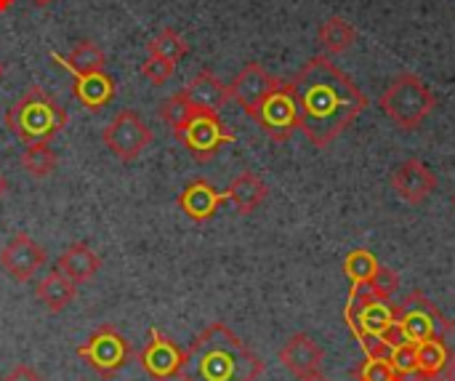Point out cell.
<instances>
[{"label":"cell","instance_id":"28","mask_svg":"<svg viewBox=\"0 0 455 381\" xmlns=\"http://www.w3.org/2000/svg\"><path fill=\"white\" fill-rule=\"evenodd\" d=\"M195 109H197V107L187 99V93L179 91V93H173L171 99H165V101L160 104V118H163V123L176 134V131L192 118Z\"/></svg>","mask_w":455,"mask_h":381},{"label":"cell","instance_id":"5","mask_svg":"<svg viewBox=\"0 0 455 381\" xmlns=\"http://www.w3.org/2000/svg\"><path fill=\"white\" fill-rule=\"evenodd\" d=\"M251 118L259 123V128L272 142H288L301 128L299 101H296V93H293L291 80H280L275 85V91L259 104V109Z\"/></svg>","mask_w":455,"mask_h":381},{"label":"cell","instance_id":"22","mask_svg":"<svg viewBox=\"0 0 455 381\" xmlns=\"http://www.w3.org/2000/svg\"><path fill=\"white\" fill-rule=\"evenodd\" d=\"M53 59H56L64 69L80 72V75H91V72H104V69H107V53H104L93 40H80V43L69 51L67 59L59 56V53H53Z\"/></svg>","mask_w":455,"mask_h":381},{"label":"cell","instance_id":"7","mask_svg":"<svg viewBox=\"0 0 455 381\" xmlns=\"http://www.w3.org/2000/svg\"><path fill=\"white\" fill-rule=\"evenodd\" d=\"M397 323L411 345H421L429 339L445 342V334L451 331V320L421 291L408 294L403 304H397Z\"/></svg>","mask_w":455,"mask_h":381},{"label":"cell","instance_id":"10","mask_svg":"<svg viewBox=\"0 0 455 381\" xmlns=\"http://www.w3.org/2000/svg\"><path fill=\"white\" fill-rule=\"evenodd\" d=\"M152 139L155 136H152L149 126L141 120V115L136 109H120L101 134V142L107 144V150L115 158H120L123 163L136 160L152 144Z\"/></svg>","mask_w":455,"mask_h":381},{"label":"cell","instance_id":"12","mask_svg":"<svg viewBox=\"0 0 455 381\" xmlns=\"http://www.w3.org/2000/svg\"><path fill=\"white\" fill-rule=\"evenodd\" d=\"M45 259H48L45 248L37 240H32L27 232H16L8 240V246L0 251V264L16 283H27L45 264Z\"/></svg>","mask_w":455,"mask_h":381},{"label":"cell","instance_id":"31","mask_svg":"<svg viewBox=\"0 0 455 381\" xmlns=\"http://www.w3.org/2000/svg\"><path fill=\"white\" fill-rule=\"evenodd\" d=\"M389 363H392V369L397 371V374H411V371H419V355H416V345H411V342H405V345H397L392 353H389V358H387Z\"/></svg>","mask_w":455,"mask_h":381},{"label":"cell","instance_id":"42","mask_svg":"<svg viewBox=\"0 0 455 381\" xmlns=\"http://www.w3.org/2000/svg\"><path fill=\"white\" fill-rule=\"evenodd\" d=\"M453 208H455V195H453Z\"/></svg>","mask_w":455,"mask_h":381},{"label":"cell","instance_id":"4","mask_svg":"<svg viewBox=\"0 0 455 381\" xmlns=\"http://www.w3.org/2000/svg\"><path fill=\"white\" fill-rule=\"evenodd\" d=\"M384 115L403 131H416L421 128V123L435 112L437 107V96L435 91L413 72H403L397 75L387 91L379 99Z\"/></svg>","mask_w":455,"mask_h":381},{"label":"cell","instance_id":"29","mask_svg":"<svg viewBox=\"0 0 455 381\" xmlns=\"http://www.w3.org/2000/svg\"><path fill=\"white\" fill-rule=\"evenodd\" d=\"M173 72H176V64L168 61V59H163V56H155V53H149V56L144 59V64H141V75H144L147 80H152L155 85L168 83V80L173 77Z\"/></svg>","mask_w":455,"mask_h":381},{"label":"cell","instance_id":"20","mask_svg":"<svg viewBox=\"0 0 455 381\" xmlns=\"http://www.w3.org/2000/svg\"><path fill=\"white\" fill-rule=\"evenodd\" d=\"M267 195H269L267 182L253 171H243L227 190V200H232L237 214H243V216L253 214L267 200Z\"/></svg>","mask_w":455,"mask_h":381},{"label":"cell","instance_id":"27","mask_svg":"<svg viewBox=\"0 0 455 381\" xmlns=\"http://www.w3.org/2000/svg\"><path fill=\"white\" fill-rule=\"evenodd\" d=\"M147 53L163 56V59H168V61L176 64V61L187 53V43H184V37H181L176 29L165 27V29H160V32L147 43Z\"/></svg>","mask_w":455,"mask_h":381},{"label":"cell","instance_id":"6","mask_svg":"<svg viewBox=\"0 0 455 381\" xmlns=\"http://www.w3.org/2000/svg\"><path fill=\"white\" fill-rule=\"evenodd\" d=\"M173 136L187 147V152L197 163L213 160L224 144H232L235 142V136L221 123L219 112H211V109H195L192 118Z\"/></svg>","mask_w":455,"mask_h":381},{"label":"cell","instance_id":"19","mask_svg":"<svg viewBox=\"0 0 455 381\" xmlns=\"http://www.w3.org/2000/svg\"><path fill=\"white\" fill-rule=\"evenodd\" d=\"M56 270L77 286V283H88L96 278V272L101 270V259L91 246L75 243L56 259Z\"/></svg>","mask_w":455,"mask_h":381},{"label":"cell","instance_id":"11","mask_svg":"<svg viewBox=\"0 0 455 381\" xmlns=\"http://www.w3.org/2000/svg\"><path fill=\"white\" fill-rule=\"evenodd\" d=\"M139 366L152 381L176 379L184 366V350L171 336L152 328L144 350L139 353Z\"/></svg>","mask_w":455,"mask_h":381},{"label":"cell","instance_id":"23","mask_svg":"<svg viewBox=\"0 0 455 381\" xmlns=\"http://www.w3.org/2000/svg\"><path fill=\"white\" fill-rule=\"evenodd\" d=\"M357 40V29L344 16H331L317 29V43L325 53H344Z\"/></svg>","mask_w":455,"mask_h":381},{"label":"cell","instance_id":"40","mask_svg":"<svg viewBox=\"0 0 455 381\" xmlns=\"http://www.w3.org/2000/svg\"><path fill=\"white\" fill-rule=\"evenodd\" d=\"M3 72H5V67H3V61H0V77H3Z\"/></svg>","mask_w":455,"mask_h":381},{"label":"cell","instance_id":"8","mask_svg":"<svg viewBox=\"0 0 455 381\" xmlns=\"http://www.w3.org/2000/svg\"><path fill=\"white\" fill-rule=\"evenodd\" d=\"M395 320H397V304H392V299H381L379 294H373L371 286L352 288L349 307H347V323L360 339L381 336Z\"/></svg>","mask_w":455,"mask_h":381},{"label":"cell","instance_id":"2","mask_svg":"<svg viewBox=\"0 0 455 381\" xmlns=\"http://www.w3.org/2000/svg\"><path fill=\"white\" fill-rule=\"evenodd\" d=\"M264 361L224 323L205 326L184 350L181 381H256Z\"/></svg>","mask_w":455,"mask_h":381},{"label":"cell","instance_id":"24","mask_svg":"<svg viewBox=\"0 0 455 381\" xmlns=\"http://www.w3.org/2000/svg\"><path fill=\"white\" fill-rule=\"evenodd\" d=\"M56 152L48 147V142H35L27 144V150L21 152V168L32 176V179H48L56 171Z\"/></svg>","mask_w":455,"mask_h":381},{"label":"cell","instance_id":"17","mask_svg":"<svg viewBox=\"0 0 455 381\" xmlns=\"http://www.w3.org/2000/svg\"><path fill=\"white\" fill-rule=\"evenodd\" d=\"M72 75H75L72 91H75L77 101H80L83 107H88L91 112L104 109V107L115 99V93H117L115 80H112L107 72H91V75L72 72Z\"/></svg>","mask_w":455,"mask_h":381},{"label":"cell","instance_id":"16","mask_svg":"<svg viewBox=\"0 0 455 381\" xmlns=\"http://www.w3.org/2000/svg\"><path fill=\"white\" fill-rule=\"evenodd\" d=\"M227 200V192H219L211 182L205 179H195L192 184L184 187V192L179 195V208L197 224L213 219V214L219 211V206Z\"/></svg>","mask_w":455,"mask_h":381},{"label":"cell","instance_id":"14","mask_svg":"<svg viewBox=\"0 0 455 381\" xmlns=\"http://www.w3.org/2000/svg\"><path fill=\"white\" fill-rule=\"evenodd\" d=\"M392 187H395V192H397L405 203L421 206V203H427V200L432 198V192L437 190V176H435V171H432L427 163L411 158V160L400 163V166L392 171Z\"/></svg>","mask_w":455,"mask_h":381},{"label":"cell","instance_id":"32","mask_svg":"<svg viewBox=\"0 0 455 381\" xmlns=\"http://www.w3.org/2000/svg\"><path fill=\"white\" fill-rule=\"evenodd\" d=\"M368 286H371L373 294H379L381 299H392V296L397 294V288H400V275H397L395 270H389V267H379Z\"/></svg>","mask_w":455,"mask_h":381},{"label":"cell","instance_id":"39","mask_svg":"<svg viewBox=\"0 0 455 381\" xmlns=\"http://www.w3.org/2000/svg\"><path fill=\"white\" fill-rule=\"evenodd\" d=\"M32 3H37V5H45V3H53V0H32Z\"/></svg>","mask_w":455,"mask_h":381},{"label":"cell","instance_id":"30","mask_svg":"<svg viewBox=\"0 0 455 381\" xmlns=\"http://www.w3.org/2000/svg\"><path fill=\"white\" fill-rule=\"evenodd\" d=\"M357 379L360 381H397V371L392 369V363L387 358H368L360 369H357Z\"/></svg>","mask_w":455,"mask_h":381},{"label":"cell","instance_id":"9","mask_svg":"<svg viewBox=\"0 0 455 381\" xmlns=\"http://www.w3.org/2000/svg\"><path fill=\"white\" fill-rule=\"evenodd\" d=\"M77 358L85 361L101 379H115L131 361V345L115 326H101L85 339V345L77 347Z\"/></svg>","mask_w":455,"mask_h":381},{"label":"cell","instance_id":"21","mask_svg":"<svg viewBox=\"0 0 455 381\" xmlns=\"http://www.w3.org/2000/svg\"><path fill=\"white\" fill-rule=\"evenodd\" d=\"M75 294H77L75 283H72L67 275H61L59 270L48 272V275L37 283V288H35V296H37L40 304H45L51 312H61L64 307H69V304L75 302Z\"/></svg>","mask_w":455,"mask_h":381},{"label":"cell","instance_id":"33","mask_svg":"<svg viewBox=\"0 0 455 381\" xmlns=\"http://www.w3.org/2000/svg\"><path fill=\"white\" fill-rule=\"evenodd\" d=\"M0 381H43V377L35 369H29V366H16V369H11Z\"/></svg>","mask_w":455,"mask_h":381},{"label":"cell","instance_id":"35","mask_svg":"<svg viewBox=\"0 0 455 381\" xmlns=\"http://www.w3.org/2000/svg\"><path fill=\"white\" fill-rule=\"evenodd\" d=\"M443 381H455V358H451L448 369L443 371Z\"/></svg>","mask_w":455,"mask_h":381},{"label":"cell","instance_id":"1","mask_svg":"<svg viewBox=\"0 0 455 381\" xmlns=\"http://www.w3.org/2000/svg\"><path fill=\"white\" fill-rule=\"evenodd\" d=\"M291 85L299 101L301 131L320 150L336 142L368 109V96L328 56H312Z\"/></svg>","mask_w":455,"mask_h":381},{"label":"cell","instance_id":"41","mask_svg":"<svg viewBox=\"0 0 455 381\" xmlns=\"http://www.w3.org/2000/svg\"><path fill=\"white\" fill-rule=\"evenodd\" d=\"M451 328H455V323H451Z\"/></svg>","mask_w":455,"mask_h":381},{"label":"cell","instance_id":"13","mask_svg":"<svg viewBox=\"0 0 455 381\" xmlns=\"http://www.w3.org/2000/svg\"><path fill=\"white\" fill-rule=\"evenodd\" d=\"M277 83H280V80L272 77L259 61H248V64L237 72V77L232 80V85H229V99H235V101L245 109V115H253V112L259 109V104L275 91Z\"/></svg>","mask_w":455,"mask_h":381},{"label":"cell","instance_id":"26","mask_svg":"<svg viewBox=\"0 0 455 381\" xmlns=\"http://www.w3.org/2000/svg\"><path fill=\"white\" fill-rule=\"evenodd\" d=\"M379 267H381V264H379V259H376L371 251H365V248L352 251V254L347 256V262H344V272H347V278H349L352 288L368 286Z\"/></svg>","mask_w":455,"mask_h":381},{"label":"cell","instance_id":"34","mask_svg":"<svg viewBox=\"0 0 455 381\" xmlns=\"http://www.w3.org/2000/svg\"><path fill=\"white\" fill-rule=\"evenodd\" d=\"M397 381H443V377H427L424 371H411V374H397Z\"/></svg>","mask_w":455,"mask_h":381},{"label":"cell","instance_id":"37","mask_svg":"<svg viewBox=\"0 0 455 381\" xmlns=\"http://www.w3.org/2000/svg\"><path fill=\"white\" fill-rule=\"evenodd\" d=\"M5 192H8V182H5V176L0 174V200L5 198Z\"/></svg>","mask_w":455,"mask_h":381},{"label":"cell","instance_id":"15","mask_svg":"<svg viewBox=\"0 0 455 381\" xmlns=\"http://www.w3.org/2000/svg\"><path fill=\"white\" fill-rule=\"evenodd\" d=\"M323 358H325L323 347L309 334H293L280 350V363L299 379L312 371H320Z\"/></svg>","mask_w":455,"mask_h":381},{"label":"cell","instance_id":"38","mask_svg":"<svg viewBox=\"0 0 455 381\" xmlns=\"http://www.w3.org/2000/svg\"><path fill=\"white\" fill-rule=\"evenodd\" d=\"M11 5H13V0H0V13H3V11H8Z\"/></svg>","mask_w":455,"mask_h":381},{"label":"cell","instance_id":"3","mask_svg":"<svg viewBox=\"0 0 455 381\" xmlns=\"http://www.w3.org/2000/svg\"><path fill=\"white\" fill-rule=\"evenodd\" d=\"M69 123V112L40 85H32L5 112V128L24 144L48 142Z\"/></svg>","mask_w":455,"mask_h":381},{"label":"cell","instance_id":"25","mask_svg":"<svg viewBox=\"0 0 455 381\" xmlns=\"http://www.w3.org/2000/svg\"><path fill=\"white\" fill-rule=\"evenodd\" d=\"M416 355H419V371H424L427 377H443V371L451 363V353L443 339H429L416 345Z\"/></svg>","mask_w":455,"mask_h":381},{"label":"cell","instance_id":"36","mask_svg":"<svg viewBox=\"0 0 455 381\" xmlns=\"http://www.w3.org/2000/svg\"><path fill=\"white\" fill-rule=\"evenodd\" d=\"M299 381H328V379H325V377H323L320 371H312V374H307V377H301V379H299Z\"/></svg>","mask_w":455,"mask_h":381},{"label":"cell","instance_id":"18","mask_svg":"<svg viewBox=\"0 0 455 381\" xmlns=\"http://www.w3.org/2000/svg\"><path fill=\"white\" fill-rule=\"evenodd\" d=\"M184 93L187 99L197 107V109H211V112H219L227 99H229V85H224L219 80V75H213L211 69H203L197 72L187 85H184Z\"/></svg>","mask_w":455,"mask_h":381}]
</instances>
